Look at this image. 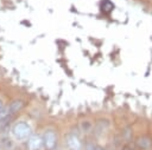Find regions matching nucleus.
<instances>
[{
  "mask_svg": "<svg viewBox=\"0 0 152 150\" xmlns=\"http://www.w3.org/2000/svg\"><path fill=\"white\" fill-rule=\"evenodd\" d=\"M6 124V120H4V122H0V131L2 130V128H4V125Z\"/></svg>",
  "mask_w": 152,
  "mask_h": 150,
  "instance_id": "obj_9",
  "label": "nucleus"
},
{
  "mask_svg": "<svg viewBox=\"0 0 152 150\" xmlns=\"http://www.w3.org/2000/svg\"><path fill=\"white\" fill-rule=\"evenodd\" d=\"M95 150H104V149H102L101 146H95Z\"/></svg>",
  "mask_w": 152,
  "mask_h": 150,
  "instance_id": "obj_10",
  "label": "nucleus"
},
{
  "mask_svg": "<svg viewBox=\"0 0 152 150\" xmlns=\"http://www.w3.org/2000/svg\"><path fill=\"white\" fill-rule=\"evenodd\" d=\"M120 150H133V148H131L128 144H125V145H122L120 148Z\"/></svg>",
  "mask_w": 152,
  "mask_h": 150,
  "instance_id": "obj_8",
  "label": "nucleus"
},
{
  "mask_svg": "<svg viewBox=\"0 0 152 150\" xmlns=\"http://www.w3.org/2000/svg\"><path fill=\"white\" fill-rule=\"evenodd\" d=\"M0 146L4 149V150H12L13 149V146H14V144H13V142L10 139V138H1L0 139Z\"/></svg>",
  "mask_w": 152,
  "mask_h": 150,
  "instance_id": "obj_6",
  "label": "nucleus"
},
{
  "mask_svg": "<svg viewBox=\"0 0 152 150\" xmlns=\"http://www.w3.org/2000/svg\"><path fill=\"white\" fill-rule=\"evenodd\" d=\"M66 145L70 150H81L82 149V143H81L78 136L75 133H69L66 136Z\"/></svg>",
  "mask_w": 152,
  "mask_h": 150,
  "instance_id": "obj_4",
  "label": "nucleus"
},
{
  "mask_svg": "<svg viewBox=\"0 0 152 150\" xmlns=\"http://www.w3.org/2000/svg\"><path fill=\"white\" fill-rule=\"evenodd\" d=\"M13 135L18 139H25L31 135V128L26 123H18L13 128Z\"/></svg>",
  "mask_w": 152,
  "mask_h": 150,
  "instance_id": "obj_1",
  "label": "nucleus"
},
{
  "mask_svg": "<svg viewBox=\"0 0 152 150\" xmlns=\"http://www.w3.org/2000/svg\"><path fill=\"white\" fill-rule=\"evenodd\" d=\"M25 106V100L21 99V98H15L13 99L10 105H8V110H10V113L11 115H15L18 112H20Z\"/></svg>",
  "mask_w": 152,
  "mask_h": 150,
  "instance_id": "obj_5",
  "label": "nucleus"
},
{
  "mask_svg": "<svg viewBox=\"0 0 152 150\" xmlns=\"http://www.w3.org/2000/svg\"><path fill=\"white\" fill-rule=\"evenodd\" d=\"M134 143L139 150H151L152 149V138L150 136H146V135L139 136V137H137Z\"/></svg>",
  "mask_w": 152,
  "mask_h": 150,
  "instance_id": "obj_3",
  "label": "nucleus"
},
{
  "mask_svg": "<svg viewBox=\"0 0 152 150\" xmlns=\"http://www.w3.org/2000/svg\"><path fill=\"white\" fill-rule=\"evenodd\" d=\"M113 8H114V5H113L109 0H104V1L102 2V9H104L106 12H110Z\"/></svg>",
  "mask_w": 152,
  "mask_h": 150,
  "instance_id": "obj_7",
  "label": "nucleus"
},
{
  "mask_svg": "<svg viewBox=\"0 0 152 150\" xmlns=\"http://www.w3.org/2000/svg\"><path fill=\"white\" fill-rule=\"evenodd\" d=\"M43 144L46 150H53L57 145V135L53 130H48L43 137Z\"/></svg>",
  "mask_w": 152,
  "mask_h": 150,
  "instance_id": "obj_2",
  "label": "nucleus"
},
{
  "mask_svg": "<svg viewBox=\"0 0 152 150\" xmlns=\"http://www.w3.org/2000/svg\"><path fill=\"white\" fill-rule=\"evenodd\" d=\"M2 107H4V106H2V102H1V99H0V110H1Z\"/></svg>",
  "mask_w": 152,
  "mask_h": 150,
  "instance_id": "obj_11",
  "label": "nucleus"
}]
</instances>
